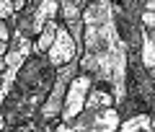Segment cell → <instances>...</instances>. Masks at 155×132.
<instances>
[{
    "mask_svg": "<svg viewBox=\"0 0 155 132\" xmlns=\"http://www.w3.org/2000/svg\"><path fill=\"white\" fill-rule=\"evenodd\" d=\"M11 36H13L11 23H8V21H0V42H3V44H8V42H11Z\"/></svg>",
    "mask_w": 155,
    "mask_h": 132,
    "instance_id": "obj_11",
    "label": "cell"
},
{
    "mask_svg": "<svg viewBox=\"0 0 155 132\" xmlns=\"http://www.w3.org/2000/svg\"><path fill=\"white\" fill-rule=\"evenodd\" d=\"M80 5H85V3H91V0H78ZM111 3H122V0H111Z\"/></svg>",
    "mask_w": 155,
    "mask_h": 132,
    "instance_id": "obj_14",
    "label": "cell"
},
{
    "mask_svg": "<svg viewBox=\"0 0 155 132\" xmlns=\"http://www.w3.org/2000/svg\"><path fill=\"white\" fill-rule=\"evenodd\" d=\"M111 106H116L111 86L109 83H101V80H93V86H91V91H88V99H85V104H83V111L111 109Z\"/></svg>",
    "mask_w": 155,
    "mask_h": 132,
    "instance_id": "obj_6",
    "label": "cell"
},
{
    "mask_svg": "<svg viewBox=\"0 0 155 132\" xmlns=\"http://www.w3.org/2000/svg\"><path fill=\"white\" fill-rule=\"evenodd\" d=\"M47 62H49L52 67H62V65H67V62H72V60H78V47H75V42H72V36L67 34V29L62 26H57V34H54V42H52V47L47 49Z\"/></svg>",
    "mask_w": 155,
    "mask_h": 132,
    "instance_id": "obj_5",
    "label": "cell"
},
{
    "mask_svg": "<svg viewBox=\"0 0 155 132\" xmlns=\"http://www.w3.org/2000/svg\"><path fill=\"white\" fill-rule=\"evenodd\" d=\"M111 0H91L80 11L83 44L78 52V65L93 80L109 83L116 106L127 99V57L129 49L119 36L111 16Z\"/></svg>",
    "mask_w": 155,
    "mask_h": 132,
    "instance_id": "obj_1",
    "label": "cell"
},
{
    "mask_svg": "<svg viewBox=\"0 0 155 132\" xmlns=\"http://www.w3.org/2000/svg\"><path fill=\"white\" fill-rule=\"evenodd\" d=\"M116 132H153V114H134L122 119V124L116 127Z\"/></svg>",
    "mask_w": 155,
    "mask_h": 132,
    "instance_id": "obj_9",
    "label": "cell"
},
{
    "mask_svg": "<svg viewBox=\"0 0 155 132\" xmlns=\"http://www.w3.org/2000/svg\"><path fill=\"white\" fill-rule=\"evenodd\" d=\"M52 80H54V67L47 62V57L44 55L28 57L23 62V67L18 70L5 101L0 106L3 117H5V124L16 127L21 122L36 119V111L44 104L47 93L52 88Z\"/></svg>",
    "mask_w": 155,
    "mask_h": 132,
    "instance_id": "obj_2",
    "label": "cell"
},
{
    "mask_svg": "<svg viewBox=\"0 0 155 132\" xmlns=\"http://www.w3.org/2000/svg\"><path fill=\"white\" fill-rule=\"evenodd\" d=\"M5 49H8V44L0 42V75H3V70H5V62H3V57H5Z\"/></svg>",
    "mask_w": 155,
    "mask_h": 132,
    "instance_id": "obj_12",
    "label": "cell"
},
{
    "mask_svg": "<svg viewBox=\"0 0 155 132\" xmlns=\"http://www.w3.org/2000/svg\"><path fill=\"white\" fill-rule=\"evenodd\" d=\"M57 26H60V21H47L44 26H41V31L34 36V55H47V49H49L52 42H54Z\"/></svg>",
    "mask_w": 155,
    "mask_h": 132,
    "instance_id": "obj_8",
    "label": "cell"
},
{
    "mask_svg": "<svg viewBox=\"0 0 155 132\" xmlns=\"http://www.w3.org/2000/svg\"><path fill=\"white\" fill-rule=\"evenodd\" d=\"M155 31L153 29H140V47H137V60L147 73L155 67Z\"/></svg>",
    "mask_w": 155,
    "mask_h": 132,
    "instance_id": "obj_7",
    "label": "cell"
},
{
    "mask_svg": "<svg viewBox=\"0 0 155 132\" xmlns=\"http://www.w3.org/2000/svg\"><path fill=\"white\" fill-rule=\"evenodd\" d=\"M13 13H16V8H13L11 0H0V21H8Z\"/></svg>",
    "mask_w": 155,
    "mask_h": 132,
    "instance_id": "obj_10",
    "label": "cell"
},
{
    "mask_svg": "<svg viewBox=\"0 0 155 132\" xmlns=\"http://www.w3.org/2000/svg\"><path fill=\"white\" fill-rule=\"evenodd\" d=\"M8 124H5V117H3V111H0V132H5Z\"/></svg>",
    "mask_w": 155,
    "mask_h": 132,
    "instance_id": "obj_13",
    "label": "cell"
},
{
    "mask_svg": "<svg viewBox=\"0 0 155 132\" xmlns=\"http://www.w3.org/2000/svg\"><path fill=\"white\" fill-rule=\"evenodd\" d=\"M80 70V65H78V60L67 62V65L57 67L54 70V80H52V88L49 93H47L44 104L39 106L36 111V119L39 122H57L60 119V111H62V101H65V93H67V86H70L72 75Z\"/></svg>",
    "mask_w": 155,
    "mask_h": 132,
    "instance_id": "obj_3",
    "label": "cell"
},
{
    "mask_svg": "<svg viewBox=\"0 0 155 132\" xmlns=\"http://www.w3.org/2000/svg\"><path fill=\"white\" fill-rule=\"evenodd\" d=\"M93 86V78L88 73L78 70L72 75L70 86H67V93H65V101H62V111H60V119L57 122H72L80 111H83V104L88 99V91Z\"/></svg>",
    "mask_w": 155,
    "mask_h": 132,
    "instance_id": "obj_4",
    "label": "cell"
}]
</instances>
